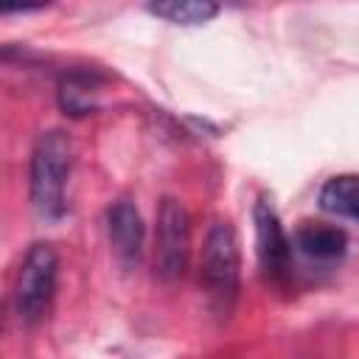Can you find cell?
<instances>
[{"label":"cell","mask_w":359,"mask_h":359,"mask_svg":"<svg viewBox=\"0 0 359 359\" xmlns=\"http://www.w3.org/2000/svg\"><path fill=\"white\" fill-rule=\"evenodd\" d=\"M294 247L311 258V261H320V264H331V261H339L348 250V236L342 227L337 224H325V222H303L297 230H294Z\"/></svg>","instance_id":"7"},{"label":"cell","mask_w":359,"mask_h":359,"mask_svg":"<svg viewBox=\"0 0 359 359\" xmlns=\"http://www.w3.org/2000/svg\"><path fill=\"white\" fill-rule=\"evenodd\" d=\"M59 280V255L50 244L36 241L22 258L17 283H14V311L20 323L36 325L45 320Z\"/></svg>","instance_id":"3"},{"label":"cell","mask_w":359,"mask_h":359,"mask_svg":"<svg viewBox=\"0 0 359 359\" xmlns=\"http://www.w3.org/2000/svg\"><path fill=\"white\" fill-rule=\"evenodd\" d=\"M107 233H109V244L118 255V261L123 266H135L143 255V219L137 213V208L129 199H118L109 205L107 210Z\"/></svg>","instance_id":"6"},{"label":"cell","mask_w":359,"mask_h":359,"mask_svg":"<svg viewBox=\"0 0 359 359\" xmlns=\"http://www.w3.org/2000/svg\"><path fill=\"white\" fill-rule=\"evenodd\" d=\"M320 208L359 222V174H337L320 188Z\"/></svg>","instance_id":"8"},{"label":"cell","mask_w":359,"mask_h":359,"mask_svg":"<svg viewBox=\"0 0 359 359\" xmlns=\"http://www.w3.org/2000/svg\"><path fill=\"white\" fill-rule=\"evenodd\" d=\"M149 11L174 25H202L216 17L219 6L210 0H165V3H151Z\"/></svg>","instance_id":"9"},{"label":"cell","mask_w":359,"mask_h":359,"mask_svg":"<svg viewBox=\"0 0 359 359\" xmlns=\"http://www.w3.org/2000/svg\"><path fill=\"white\" fill-rule=\"evenodd\" d=\"M95 87H98V81L90 73H73V76H67L62 81V87H59V104H62V109L70 112V115H87L95 107V101H93Z\"/></svg>","instance_id":"10"},{"label":"cell","mask_w":359,"mask_h":359,"mask_svg":"<svg viewBox=\"0 0 359 359\" xmlns=\"http://www.w3.org/2000/svg\"><path fill=\"white\" fill-rule=\"evenodd\" d=\"M73 165V146L62 129H48L36 137L31 151V202L42 219H59L67 210V177Z\"/></svg>","instance_id":"1"},{"label":"cell","mask_w":359,"mask_h":359,"mask_svg":"<svg viewBox=\"0 0 359 359\" xmlns=\"http://www.w3.org/2000/svg\"><path fill=\"white\" fill-rule=\"evenodd\" d=\"M252 222H255V247L261 266L269 275H283L292 261V238L286 236L275 208L266 199H258L252 208Z\"/></svg>","instance_id":"5"},{"label":"cell","mask_w":359,"mask_h":359,"mask_svg":"<svg viewBox=\"0 0 359 359\" xmlns=\"http://www.w3.org/2000/svg\"><path fill=\"white\" fill-rule=\"evenodd\" d=\"M191 258V216L185 205L165 196L157 210L154 227V269L163 280H177L185 275Z\"/></svg>","instance_id":"4"},{"label":"cell","mask_w":359,"mask_h":359,"mask_svg":"<svg viewBox=\"0 0 359 359\" xmlns=\"http://www.w3.org/2000/svg\"><path fill=\"white\" fill-rule=\"evenodd\" d=\"M238 278H241V250L238 236L230 222H213L202 241L199 255V280L208 292L210 303L219 311H230L238 294Z\"/></svg>","instance_id":"2"}]
</instances>
